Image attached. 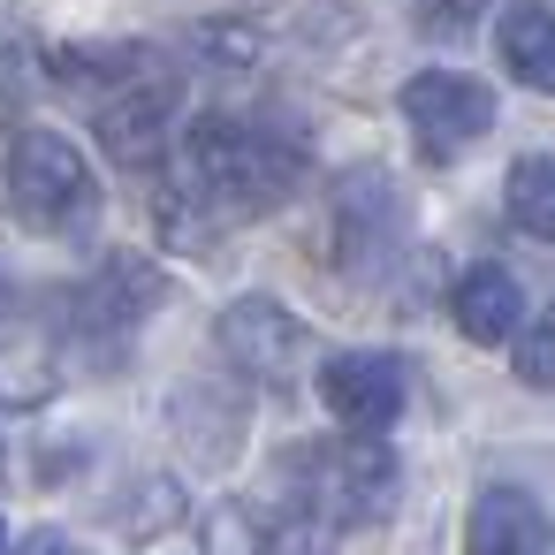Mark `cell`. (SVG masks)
<instances>
[{"label":"cell","instance_id":"19","mask_svg":"<svg viewBox=\"0 0 555 555\" xmlns=\"http://www.w3.org/2000/svg\"><path fill=\"white\" fill-rule=\"evenodd\" d=\"M24 54L31 39H0V115L9 122H24Z\"/></svg>","mask_w":555,"mask_h":555},{"label":"cell","instance_id":"12","mask_svg":"<svg viewBox=\"0 0 555 555\" xmlns=\"http://www.w3.org/2000/svg\"><path fill=\"white\" fill-rule=\"evenodd\" d=\"M502 206H509V229H517V236L555 244V153H525V160L509 168Z\"/></svg>","mask_w":555,"mask_h":555},{"label":"cell","instance_id":"17","mask_svg":"<svg viewBox=\"0 0 555 555\" xmlns=\"http://www.w3.org/2000/svg\"><path fill=\"white\" fill-rule=\"evenodd\" d=\"M191 39H198V54L221 62V69H251V62H259V24H244V16H229V24H198Z\"/></svg>","mask_w":555,"mask_h":555},{"label":"cell","instance_id":"6","mask_svg":"<svg viewBox=\"0 0 555 555\" xmlns=\"http://www.w3.org/2000/svg\"><path fill=\"white\" fill-rule=\"evenodd\" d=\"M403 122L418 138V153L434 168H449L464 145H479L494 130V92L479 77H464V69H418L403 85Z\"/></svg>","mask_w":555,"mask_h":555},{"label":"cell","instance_id":"10","mask_svg":"<svg viewBox=\"0 0 555 555\" xmlns=\"http://www.w3.org/2000/svg\"><path fill=\"white\" fill-rule=\"evenodd\" d=\"M449 312L472 343H509L517 320H525V289H517L509 267H464L456 289H449Z\"/></svg>","mask_w":555,"mask_h":555},{"label":"cell","instance_id":"21","mask_svg":"<svg viewBox=\"0 0 555 555\" xmlns=\"http://www.w3.org/2000/svg\"><path fill=\"white\" fill-rule=\"evenodd\" d=\"M24 555H77V547H69V540H62V532H39V540H31V547H24Z\"/></svg>","mask_w":555,"mask_h":555},{"label":"cell","instance_id":"3","mask_svg":"<svg viewBox=\"0 0 555 555\" xmlns=\"http://www.w3.org/2000/svg\"><path fill=\"white\" fill-rule=\"evenodd\" d=\"M0 206H9L24 229L77 236L100 214V176L85 168V153L62 130H16L9 160H0Z\"/></svg>","mask_w":555,"mask_h":555},{"label":"cell","instance_id":"20","mask_svg":"<svg viewBox=\"0 0 555 555\" xmlns=\"http://www.w3.org/2000/svg\"><path fill=\"white\" fill-rule=\"evenodd\" d=\"M479 9H487V0H418V24H426L434 39H456V31L479 24Z\"/></svg>","mask_w":555,"mask_h":555},{"label":"cell","instance_id":"4","mask_svg":"<svg viewBox=\"0 0 555 555\" xmlns=\"http://www.w3.org/2000/svg\"><path fill=\"white\" fill-rule=\"evenodd\" d=\"M282 487H289V502H312L335 525H380L396 509V456L365 434L305 441L282 456Z\"/></svg>","mask_w":555,"mask_h":555},{"label":"cell","instance_id":"5","mask_svg":"<svg viewBox=\"0 0 555 555\" xmlns=\"http://www.w3.org/2000/svg\"><path fill=\"white\" fill-rule=\"evenodd\" d=\"M160 267H145V259H130V251H115L92 282H77L69 289V343L77 350H92L100 365H122L130 358V335L145 327V312L160 305Z\"/></svg>","mask_w":555,"mask_h":555},{"label":"cell","instance_id":"22","mask_svg":"<svg viewBox=\"0 0 555 555\" xmlns=\"http://www.w3.org/2000/svg\"><path fill=\"white\" fill-rule=\"evenodd\" d=\"M0 555H9V517H0Z\"/></svg>","mask_w":555,"mask_h":555},{"label":"cell","instance_id":"14","mask_svg":"<svg viewBox=\"0 0 555 555\" xmlns=\"http://www.w3.org/2000/svg\"><path fill=\"white\" fill-rule=\"evenodd\" d=\"M176 517H183V487H176L168 472L130 479V494L115 502V532H122V540H160Z\"/></svg>","mask_w":555,"mask_h":555},{"label":"cell","instance_id":"18","mask_svg":"<svg viewBox=\"0 0 555 555\" xmlns=\"http://www.w3.org/2000/svg\"><path fill=\"white\" fill-rule=\"evenodd\" d=\"M517 380L525 388H555V312L532 320V335L517 343Z\"/></svg>","mask_w":555,"mask_h":555},{"label":"cell","instance_id":"9","mask_svg":"<svg viewBox=\"0 0 555 555\" xmlns=\"http://www.w3.org/2000/svg\"><path fill=\"white\" fill-rule=\"evenodd\" d=\"M464 555H547V517L525 487H487L464 525Z\"/></svg>","mask_w":555,"mask_h":555},{"label":"cell","instance_id":"2","mask_svg":"<svg viewBox=\"0 0 555 555\" xmlns=\"http://www.w3.org/2000/svg\"><path fill=\"white\" fill-rule=\"evenodd\" d=\"M47 85H62L115 168H160L168 160V138H176V69L122 39V47H54L47 54Z\"/></svg>","mask_w":555,"mask_h":555},{"label":"cell","instance_id":"13","mask_svg":"<svg viewBox=\"0 0 555 555\" xmlns=\"http://www.w3.org/2000/svg\"><path fill=\"white\" fill-rule=\"evenodd\" d=\"M176 426H183V434H198L191 449H198L206 464H221V456L244 441V403H236V396H214V388H183Z\"/></svg>","mask_w":555,"mask_h":555},{"label":"cell","instance_id":"1","mask_svg":"<svg viewBox=\"0 0 555 555\" xmlns=\"http://www.w3.org/2000/svg\"><path fill=\"white\" fill-rule=\"evenodd\" d=\"M183 176L160 191V236H176L183 251H206L221 229L274 214L297 183H305V138L274 115H198L183 130Z\"/></svg>","mask_w":555,"mask_h":555},{"label":"cell","instance_id":"16","mask_svg":"<svg viewBox=\"0 0 555 555\" xmlns=\"http://www.w3.org/2000/svg\"><path fill=\"white\" fill-rule=\"evenodd\" d=\"M206 555H267V525L251 502H221L206 517Z\"/></svg>","mask_w":555,"mask_h":555},{"label":"cell","instance_id":"7","mask_svg":"<svg viewBox=\"0 0 555 555\" xmlns=\"http://www.w3.org/2000/svg\"><path fill=\"white\" fill-rule=\"evenodd\" d=\"M214 343H221V358H229L244 380H259V388H297L305 350H312V327H305L289 305H274V297H236V305L214 320Z\"/></svg>","mask_w":555,"mask_h":555},{"label":"cell","instance_id":"15","mask_svg":"<svg viewBox=\"0 0 555 555\" xmlns=\"http://www.w3.org/2000/svg\"><path fill=\"white\" fill-rule=\"evenodd\" d=\"M335 540H343V525L327 509H312V502H289L267 525V555H335Z\"/></svg>","mask_w":555,"mask_h":555},{"label":"cell","instance_id":"8","mask_svg":"<svg viewBox=\"0 0 555 555\" xmlns=\"http://www.w3.org/2000/svg\"><path fill=\"white\" fill-rule=\"evenodd\" d=\"M320 403L335 411L343 434L380 441L396 426V411H403V358H388V350H335L320 365Z\"/></svg>","mask_w":555,"mask_h":555},{"label":"cell","instance_id":"11","mask_svg":"<svg viewBox=\"0 0 555 555\" xmlns=\"http://www.w3.org/2000/svg\"><path fill=\"white\" fill-rule=\"evenodd\" d=\"M494 47H502V69L532 92H555V16L547 0H509L502 24H494Z\"/></svg>","mask_w":555,"mask_h":555}]
</instances>
